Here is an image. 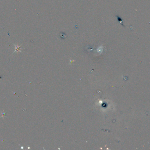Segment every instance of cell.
Returning a JSON list of instances; mask_svg holds the SVG:
<instances>
[{
	"instance_id": "obj_1",
	"label": "cell",
	"mask_w": 150,
	"mask_h": 150,
	"mask_svg": "<svg viewBox=\"0 0 150 150\" xmlns=\"http://www.w3.org/2000/svg\"><path fill=\"white\" fill-rule=\"evenodd\" d=\"M16 50L15 51H18L20 50L21 48V46H15Z\"/></svg>"
}]
</instances>
